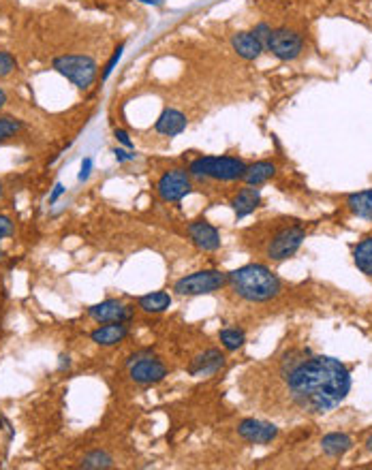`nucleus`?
<instances>
[{"instance_id": "obj_28", "label": "nucleus", "mask_w": 372, "mask_h": 470, "mask_svg": "<svg viewBox=\"0 0 372 470\" xmlns=\"http://www.w3.org/2000/svg\"><path fill=\"white\" fill-rule=\"evenodd\" d=\"M113 152V156H116V161L118 163H131V161H135L137 159V154L133 152V150H129V148H113L111 150Z\"/></svg>"}, {"instance_id": "obj_29", "label": "nucleus", "mask_w": 372, "mask_h": 470, "mask_svg": "<svg viewBox=\"0 0 372 470\" xmlns=\"http://www.w3.org/2000/svg\"><path fill=\"white\" fill-rule=\"evenodd\" d=\"M113 137H116V142H118L122 148H129V150L135 148V144L131 142V137H129L127 131H122V128H113Z\"/></svg>"}, {"instance_id": "obj_1", "label": "nucleus", "mask_w": 372, "mask_h": 470, "mask_svg": "<svg viewBox=\"0 0 372 470\" xmlns=\"http://www.w3.org/2000/svg\"><path fill=\"white\" fill-rule=\"evenodd\" d=\"M244 377V396L261 413L283 419L325 415L351 391L349 368L310 348H289Z\"/></svg>"}, {"instance_id": "obj_36", "label": "nucleus", "mask_w": 372, "mask_h": 470, "mask_svg": "<svg viewBox=\"0 0 372 470\" xmlns=\"http://www.w3.org/2000/svg\"><path fill=\"white\" fill-rule=\"evenodd\" d=\"M366 445H368V449H370V451H372V436H370V438L366 440Z\"/></svg>"}, {"instance_id": "obj_8", "label": "nucleus", "mask_w": 372, "mask_h": 470, "mask_svg": "<svg viewBox=\"0 0 372 470\" xmlns=\"http://www.w3.org/2000/svg\"><path fill=\"white\" fill-rule=\"evenodd\" d=\"M265 52L272 56H276L278 60H296L300 54L304 52V38L289 28H272L267 41H265Z\"/></svg>"}, {"instance_id": "obj_26", "label": "nucleus", "mask_w": 372, "mask_h": 470, "mask_svg": "<svg viewBox=\"0 0 372 470\" xmlns=\"http://www.w3.org/2000/svg\"><path fill=\"white\" fill-rule=\"evenodd\" d=\"M122 54H124V43H120L118 47L113 49V54H111V58H109V63H107V65H105V69H103L101 82H107V80H109V75L113 73V69H116V67H118V63H120Z\"/></svg>"}, {"instance_id": "obj_27", "label": "nucleus", "mask_w": 372, "mask_h": 470, "mask_svg": "<svg viewBox=\"0 0 372 470\" xmlns=\"http://www.w3.org/2000/svg\"><path fill=\"white\" fill-rule=\"evenodd\" d=\"M17 69V60L11 52H0V77H7Z\"/></svg>"}, {"instance_id": "obj_34", "label": "nucleus", "mask_w": 372, "mask_h": 470, "mask_svg": "<svg viewBox=\"0 0 372 470\" xmlns=\"http://www.w3.org/2000/svg\"><path fill=\"white\" fill-rule=\"evenodd\" d=\"M5 105H7V92L0 88V109H3Z\"/></svg>"}, {"instance_id": "obj_7", "label": "nucleus", "mask_w": 372, "mask_h": 470, "mask_svg": "<svg viewBox=\"0 0 372 470\" xmlns=\"http://www.w3.org/2000/svg\"><path fill=\"white\" fill-rule=\"evenodd\" d=\"M195 190V182L190 178L188 169L173 167L161 173V178L156 180V197L163 203H178Z\"/></svg>"}, {"instance_id": "obj_38", "label": "nucleus", "mask_w": 372, "mask_h": 470, "mask_svg": "<svg viewBox=\"0 0 372 470\" xmlns=\"http://www.w3.org/2000/svg\"><path fill=\"white\" fill-rule=\"evenodd\" d=\"M0 259H3V248H0Z\"/></svg>"}, {"instance_id": "obj_19", "label": "nucleus", "mask_w": 372, "mask_h": 470, "mask_svg": "<svg viewBox=\"0 0 372 470\" xmlns=\"http://www.w3.org/2000/svg\"><path fill=\"white\" fill-rule=\"evenodd\" d=\"M347 210L358 219L372 221V188L349 194V197H347Z\"/></svg>"}, {"instance_id": "obj_23", "label": "nucleus", "mask_w": 372, "mask_h": 470, "mask_svg": "<svg viewBox=\"0 0 372 470\" xmlns=\"http://www.w3.org/2000/svg\"><path fill=\"white\" fill-rule=\"evenodd\" d=\"M219 340H221L225 350L233 352V350H238V348L244 346L246 334H244V329H238V327H225V329L219 331Z\"/></svg>"}, {"instance_id": "obj_11", "label": "nucleus", "mask_w": 372, "mask_h": 470, "mask_svg": "<svg viewBox=\"0 0 372 470\" xmlns=\"http://www.w3.org/2000/svg\"><path fill=\"white\" fill-rule=\"evenodd\" d=\"M186 233L190 242L197 246L204 252H217L221 248V233L219 229L214 227L212 223H208L206 219L193 221L186 225Z\"/></svg>"}, {"instance_id": "obj_31", "label": "nucleus", "mask_w": 372, "mask_h": 470, "mask_svg": "<svg viewBox=\"0 0 372 470\" xmlns=\"http://www.w3.org/2000/svg\"><path fill=\"white\" fill-rule=\"evenodd\" d=\"M92 167H94L92 159H90V156H86V159L82 161V169H80V175H77V180H80V182H86V180L90 178V173H92Z\"/></svg>"}, {"instance_id": "obj_3", "label": "nucleus", "mask_w": 372, "mask_h": 470, "mask_svg": "<svg viewBox=\"0 0 372 470\" xmlns=\"http://www.w3.org/2000/svg\"><path fill=\"white\" fill-rule=\"evenodd\" d=\"M229 295L244 304H267L283 293V280L261 263H248L236 271H229Z\"/></svg>"}, {"instance_id": "obj_25", "label": "nucleus", "mask_w": 372, "mask_h": 470, "mask_svg": "<svg viewBox=\"0 0 372 470\" xmlns=\"http://www.w3.org/2000/svg\"><path fill=\"white\" fill-rule=\"evenodd\" d=\"M19 131H24L22 120H17V118H11V115H0V144L15 137Z\"/></svg>"}, {"instance_id": "obj_24", "label": "nucleus", "mask_w": 372, "mask_h": 470, "mask_svg": "<svg viewBox=\"0 0 372 470\" xmlns=\"http://www.w3.org/2000/svg\"><path fill=\"white\" fill-rule=\"evenodd\" d=\"M116 462H113V456L107 454L105 449H94V451L86 454L80 462L82 468H111Z\"/></svg>"}, {"instance_id": "obj_32", "label": "nucleus", "mask_w": 372, "mask_h": 470, "mask_svg": "<svg viewBox=\"0 0 372 470\" xmlns=\"http://www.w3.org/2000/svg\"><path fill=\"white\" fill-rule=\"evenodd\" d=\"M270 32H272V28H270L267 24H257V26L252 28V34L257 36V38H259V41H261L263 45H265V41H267Z\"/></svg>"}, {"instance_id": "obj_13", "label": "nucleus", "mask_w": 372, "mask_h": 470, "mask_svg": "<svg viewBox=\"0 0 372 470\" xmlns=\"http://www.w3.org/2000/svg\"><path fill=\"white\" fill-rule=\"evenodd\" d=\"M229 205L236 214V221H244L250 214L261 205V190L257 186H242L233 197L229 199Z\"/></svg>"}, {"instance_id": "obj_2", "label": "nucleus", "mask_w": 372, "mask_h": 470, "mask_svg": "<svg viewBox=\"0 0 372 470\" xmlns=\"http://www.w3.org/2000/svg\"><path fill=\"white\" fill-rule=\"evenodd\" d=\"M267 225H261L259 229H252V250H257L265 261L283 263L296 254L306 235L308 229L302 221L296 219H281V221H265Z\"/></svg>"}, {"instance_id": "obj_33", "label": "nucleus", "mask_w": 372, "mask_h": 470, "mask_svg": "<svg viewBox=\"0 0 372 470\" xmlns=\"http://www.w3.org/2000/svg\"><path fill=\"white\" fill-rule=\"evenodd\" d=\"M65 190H67V188H65V186H63L61 182H58V184L54 186L52 194H50V199H47V203H50V205H54V203H56L58 199H61V197H63V194H65Z\"/></svg>"}, {"instance_id": "obj_20", "label": "nucleus", "mask_w": 372, "mask_h": 470, "mask_svg": "<svg viewBox=\"0 0 372 470\" xmlns=\"http://www.w3.org/2000/svg\"><path fill=\"white\" fill-rule=\"evenodd\" d=\"M137 306L140 310L148 312V315H161L171 306V295L165 291H156V293H148V295H142L137 300Z\"/></svg>"}, {"instance_id": "obj_30", "label": "nucleus", "mask_w": 372, "mask_h": 470, "mask_svg": "<svg viewBox=\"0 0 372 470\" xmlns=\"http://www.w3.org/2000/svg\"><path fill=\"white\" fill-rule=\"evenodd\" d=\"M9 235H13V221L5 214H0V240L9 238Z\"/></svg>"}, {"instance_id": "obj_35", "label": "nucleus", "mask_w": 372, "mask_h": 470, "mask_svg": "<svg viewBox=\"0 0 372 470\" xmlns=\"http://www.w3.org/2000/svg\"><path fill=\"white\" fill-rule=\"evenodd\" d=\"M69 366H71L69 357H67V355H61V366H58V368H61V370H65V368H69Z\"/></svg>"}, {"instance_id": "obj_18", "label": "nucleus", "mask_w": 372, "mask_h": 470, "mask_svg": "<svg viewBox=\"0 0 372 470\" xmlns=\"http://www.w3.org/2000/svg\"><path fill=\"white\" fill-rule=\"evenodd\" d=\"M278 167L274 161H257V163H250L242 175V182L246 186H263L265 182H270L274 175H276Z\"/></svg>"}, {"instance_id": "obj_22", "label": "nucleus", "mask_w": 372, "mask_h": 470, "mask_svg": "<svg viewBox=\"0 0 372 470\" xmlns=\"http://www.w3.org/2000/svg\"><path fill=\"white\" fill-rule=\"evenodd\" d=\"M353 261L362 273H366V276L372 278V238H364L353 248Z\"/></svg>"}, {"instance_id": "obj_5", "label": "nucleus", "mask_w": 372, "mask_h": 470, "mask_svg": "<svg viewBox=\"0 0 372 470\" xmlns=\"http://www.w3.org/2000/svg\"><path fill=\"white\" fill-rule=\"evenodd\" d=\"M52 67L56 73H61L63 77L80 90H88L96 75H99V65L92 56H82V54H65L58 56L52 60Z\"/></svg>"}, {"instance_id": "obj_15", "label": "nucleus", "mask_w": 372, "mask_h": 470, "mask_svg": "<svg viewBox=\"0 0 372 470\" xmlns=\"http://www.w3.org/2000/svg\"><path fill=\"white\" fill-rule=\"evenodd\" d=\"M186 124H188V120H186V115L182 113V111H178V109H171V107H167V109H163V113L156 118V122H154V131L159 133V135H163V137H178V135H182L184 131H186Z\"/></svg>"}, {"instance_id": "obj_6", "label": "nucleus", "mask_w": 372, "mask_h": 470, "mask_svg": "<svg viewBox=\"0 0 372 470\" xmlns=\"http://www.w3.org/2000/svg\"><path fill=\"white\" fill-rule=\"evenodd\" d=\"M229 280V273L221 269H201L182 276L180 280H175L173 291L180 298H199V295H212L217 291H225Z\"/></svg>"}, {"instance_id": "obj_16", "label": "nucleus", "mask_w": 372, "mask_h": 470, "mask_svg": "<svg viewBox=\"0 0 372 470\" xmlns=\"http://www.w3.org/2000/svg\"><path fill=\"white\" fill-rule=\"evenodd\" d=\"M231 47L240 58H244V60H257V58L265 52V45L252 34V30L233 34L231 36Z\"/></svg>"}, {"instance_id": "obj_12", "label": "nucleus", "mask_w": 372, "mask_h": 470, "mask_svg": "<svg viewBox=\"0 0 372 470\" xmlns=\"http://www.w3.org/2000/svg\"><path fill=\"white\" fill-rule=\"evenodd\" d=\"M238 434L250 445H267L278 436V427L261 419H242L238 423Z\"/></svg>"}, {"instance_id": "obj_4", "label": "nucleus", "mask_w": 372, "mask_h": 470, "mask_svg": "<svg viewBox=\"0 0 372 470\" xmlns=\"http://www.w3.org/2000/svg\"><path fill=\"white\" fill-rule=\"evenodd\" d=\"M248 163L238 156H197L188 163V173L199 182H238L246 171Z\"/></svg>"}, {"instance_id": "obj_14", "label": "nucleus", "mask_w": 372, "mask_h": 470, "mask_svg": "<svg viewBox=\"0 0 372 470\" xmlns=\"http://www.w3.org/2000/svg\"><path fill=\"white\" fill-rule=\"evenodd\" d=\"M225 363H227V357L223 350L208 348L199 357L193 359V363L188 366V372H190V377H212V374H217L221 368H225Z\"/></svg>"}, {"instance_id": "obj_21", "label": "nucleus", "mask_w": 372, "mask_h": 470, "mask_svg": "<svg viewBox=\"0 0 372 470\" xmlns=\"http://www.w3.org/2000/svg\"><path fill=\"white\" fill-rule=\"evenodd\" d=\"M351 447H353V440H351L347 434H340V432L327 434V436H323V440H321L323 454L329 456V458H340V456H344Z\"/></svg>"}, {"instance_id": "obj_9", "label": "nucleus", "mask_w": 372, "mask_h": 470, "mask_svg": "<svg viewBox=\"0 0 372 470\" xmlns=\"http://www.w3.org/2000/svg\"><path fill=\"white\" fill-rule=\"evenodd\" d=\"M129 377L135 385H156L167 377V366L152 355H137L129 361Z\"/></svg>"}, {"instance_id": "obj_37", "label": "nucleus", "mask_w": 372, "mask_h": 470, "mask_svg": "<svg viewBox=\"0 0 372 470\" xmlns=\"http://www.w3.org/2000/svg\"><path fill=\"white\" fill-rule=\"evenodd\" d=\"M0 197H3V184H0Z\"/></svg>"}, {"instance_id": "obj_10", "label": "nucleus", "mask_w": 372, "mask_h": 470, "mask_svg": "<svg viewBox=\"0 0 372 470\" xmlns=\"http://www.w3.org/2000/svg\"><path fill=\"white\" fill-rule=\"evenodd\" d=\"M88 317L96 323H129L135 317V306L122 300H105L88 308Z\"/></svg>"}, {"instance_id": "obj_17", "label": "nucleus", "mask_w": 372, "mask_h": 470, "mask_svg": "<svg viewBox=\"0 0 372 470\" xmlns=\"http://www.w3.org/2000/svg\"><path fill=\"white\" fill-rule=\"evenodd\" d=\"M129 331L131 329L127 323H103V327L92 331L90 340L99 346H116L129 336Z\"/></svg>"}]
</instances>
